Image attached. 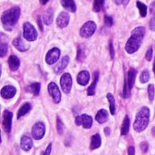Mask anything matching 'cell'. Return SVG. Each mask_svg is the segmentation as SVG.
I'll return each mask as SVG.
<instances>
[{
	"label": "cell",
	"instance_id": "836d02e7",
	"mask_svg": "<svg viewBox=\"0 0 155 155\" xmlns=\"http://www.w3.org/2000/svg\"><path fill=\"white\" fill-rule=\"evenodd\" d=\"M56 124H57L56 127H57V132H58V134H63V133H64V124H63L62 120H61L59 117H57Z\"/></svg>",
	"mask_w": 155,
	"mask_h": 155
},
{
	"label": "cell",
	"instance_id": "7dc6e473",
	"mask_svg": "<svg viewBox=\"0 0 155 155\" xmlns=\"http://www.w3.org/2000/svg\"><path fill=\"white\" fill-rule=\"evenodd\" d=\"M48 1H49V0H40V2H41V4H42V5H45V4H46Z\"/></svg>",
	"mask_w": 155,
	"mask_h": 155
},
{
	"label": "cell",
	"instance_id": "7bdbcfd3",
	"mask_svg": "<svg viewBox=\"0 0 155 155\" xmlns=\"http://www.w3.org/2000/svg\"><path fill=\"white\" fill-rule=\"evenodd\" d=\"M37 23H38V26H39V28H40V30H44V27H43V24H42V21H41V16L40 15H38L37 16Z\"/></svg>",
	"mask_w": 155,
	"mask_h": 155
},
{
	"label": "cell",
	"instance_id": "8d00e7d4",
	"mask_svg": "<svg viewBox=\"0 0 155 155\" xmlns=\"http://www.w3.org/2000/svg\"><path fill=\"white\" fill-rule=\"evenodd\" d=\"M104 23L107 26H112L113 24H114V20L112 18V16H109V15H105L104 17Z\"/></svg>",
	"mask_w": 155,
	"mask_h": 155
},
{
	"label": "cell",
	"instance_id": "5bb4252c",
	"mask_svg": "<svg viewBox=\"0 0 155 155\" xmlns=\"http://www.w3.org/2000/svg\"><path fill=\"white\" fill-rule=\"evenodd\" d=\"M20 146L25 152L31 150V148L33 147V141H32V139L29 136H27V135L22 136L21 142H20Z\"/></svg>",
	"mask_w": 155,
	"mask_h": 155
},
{
	"label": "cell",
	"instance_id": "ee69618b",
	"mask_svg": "<svg viewBox=\"0 0 155 155\" xmlns=\"http://www.w3.org/2000/svg\"><path fill=\"white\" fill-rule=\"evenodd\" d=\"M128 155H135V150H134V146L129 147V149H128Z\"/></svg>",
	"mask_w": 155,
	"mask_h": 155
},
{
	"label": "cell",
	"instance_id": "8992f818",
	"mask_svg": "<svg viewBox=\"0 0 155 155\" xmlns=\"http://www.w3.org/2000/svg\"><path fill=\"white\" fill-rule=\"evenodd\" d=\"M72 76L70 74L68 73H65L62 75L61 77V80H60V84H61V87L63 89V91L65 93V94H69L71 89H72V84H73V82H72Z\"/></svg>",
	"mask_w": 155,
	"mask_h": 155
},
{
	"label": "cell",
	"instance_id": "f35d334b",
	"mask_svg": "<svg viewBox=\"0 0 155 155\" xmlns=\"http://www.w3.org/2000/svg\"><path fill=\"white\" fill-rule=\"evenodd\" d=\"M140 147H141V150L143 151V153H146V152L148 151L149 145H148V143H147L146 142H143V143H141Z\"/></svg>",
	"mask_w": 155,
	"mask_h": 155
},
{
	"label": "cell",
	"instance_id": "9c48e42d",
	"mask_svg": "<svg viewBox=\"0 0 155 155\" xmlns=\"http://www.w3.org/2000/svg\"><path fill=\"white\" fill-rule=\"evenodd\" d=\"M48 93L52 96L53 101L55 104L60 103V101H61V93H60V91L58 89V86L54 83L52 82V83H50L48 84Z\"/></svg>",
	"mask_w": 155,
	"mask_h": 155
},
{
	"label": "cell",
	"instance_id": "4dcf8cb0",
	"mask_svg": "<svg viewBox=\"0 0 155 155\" xmlns=\"http://www.w3.org/2000/svg\"><path fill=\"white\" fill-rule=\"evenodd\" d=\"M85 52L86 51H85L84 46L81 45L79 47V49H78V53H77V59H78V61H83L84 59V57L86 55V53Z\"/></svg>",
	"mask_w": 155,
	"mask_h": 155
},
{
	"label": "cell",
	"instance_id": "e575fe53",
	"mask_svg": "<svg viewBox=\"0 0 155 155\" xmlns=\"http://www.w3.org/2000/svg\"><path fill=\"white\" fill-rule=\"evenodd\" d=\"M148 94H149V99L151 101L154 100V95H155V91H154V86L153 84H150L148 86Z\"/></svg>",
	"mask_w": 155,
	"mask_h": 155
},
{
	"label": "cell",
	"instance_id": "603a6c76",
	"mask_svg": "<svg viewBox=\"0 0 155 155\" xmlns=\"http://www.w3.org/2000/svg\"><path fill=\"white\" fill-rule=\"evenodd\" d=\"M136 74H137V72L134 68H131L129 70V72H128V80H127V82H128V85H129V87L131 89H132V87L134 84L135 78H136Z\"/></svg>",
	"mask_w": 155,
	"mask_h": 155
},
{
	"label": "cell",
	"instance_id": "b9f144b4",
	"mask_svg": "<svg viewBox=\"0 0 155 155\" xmlns=\"http://www.w3.org/2000/svg\"><path fill=\"white\" fill-rule=\"evenodd\" d=\"M109 50H110L111 57H112V58H114V46H113L112 42H111V43H110V45H109Z\"/></svg>",
	"mask_w": 155,
	"mask_h": 155
},
{
	"label": "cell",
	"instance_id": "30bf717a",
	"mask_svg": "<svg viewBox=\"0 0 155 155\" xmlns=\"http://www.w3.org/2000/svg\"><path fill=\"white\" fill-rule=\"evenodd\" d=\"M59 57H60V50L58 48L54 47L48 51V53L45 56V61L48 64H53L58 61Z\"/></svg>",
	"mask_w": 155,
	"mask_h": 155
},
{
	"label": "cell",
	"instance_id": "c3c4849f",
	"mask_svg": "<svg viewBox=\"0 0 155 155\" xmlns=\"http://www.w3.org/2000/svg\"><path fill=\"white\" fill-rule=\"evenodd\" d=\"M129 1H130V0H122V2H123L124 5H127V4L129 3Z\"/></svg>",
	"mask_w": 155,
	"mask_h": 155
},
{
	"label": "cell",
	"instance_id": "ab89813d",
	"mask_svg": "<svg viewBox=\"0 0 155 155\" xmlns=\"http://www.w3.org/2000/svg\"><path fill=\"white\" fill-rule=\"evenodd\" d=\"M51 151H52V144L50 143L48 146H47V148H46V150L45 151V152H43L41 155H50L51 154Z\"/></svg>",
	"mask_w": 155,
	"mask_h": 155
},
{
	"label": "cell",
	"instance_id": "60d3db41",
	"mask_svg": "<svg viewBox=\"0 0 155 155\" xmlns=\"http://www.w3.org/2000/svg\"><path fill=\"white\" fill-rule=\"evenodd\" d=\"M150 28L153 31H155V15L151 19V21H150Z\"/></svg>",
	"mask_w": 155,
	"mask_h": 155
},
{
	"label": "cell",
	"instance_id": "7c38bea8",
	"mask_svg": "<svg viewBox=\"0 0 155 155\" xmlns=\"http://www.w3.org/2000/svg\"><path fill=\"white\" fill-rule=\"evenodd\" d=\"M69 19H70V16H69V15H68L67 12H62V13H60V15H58V17L56 19L57 26L60 27V28L66 27L68 25Z\"/></svg>",
	"mask_w": 155,
	"mask_h": 155
},
{
	"label": "cell",
	"instance_id": "d6a6232c",
	"mask_svg": "<svg viewBox=\"0 0 155 155\" xmlns=\"http://www.w3.org/2000/svg\"><path fill=\"white\" fill-rule=\"evenodd\" d=\"M131 94V88L128 85V82L125 81L124 83V90H123V97L124 98H128Z\"/></svg>",
	"mask_w": 155,
	"mask_h": 155
},
{
	"label": "cell",
	"instance_id": "1f68e13d",
	"mask_svg": "<svg viewBox=\"0 0 155 155\" xmlns=\"http://www.w3.org/2000/svg\"><path fill=\"white\" fill-rule=\"evenodd\" d=\"M150 79V74H149V72L147 70H144L142 72L141 74V76H140V81L141 83L144 84V83H147Z\"/></svg>",
	"mask_w": 155,
	"mask_h": 155
},
{
	"label": "cell",
	"instance_id": "ffe728a7",
	"mask_svg": "<svg viewBox=\"0 0 155 155\" xmlns=\"http://www.w3.org/2000/svg\"><path fill=\"white\" fill-rule=\"evenodd\" d=\"M53 18H54V12H53V9L52 8H49L47 9L45 13H44V15H43V21L45 25H49L52 24L53 22Z\"/></svg>",
	"mask_w": 155,
	"mask_h": 155
},
{
	"label": "cell",
	"instance_id": "ba28073f",
	"mask_svg": "<svg viewBox=\"0 0 155 155\" xmlns=\"http://www.w3.org/2000/svg\"><path fill=\"white\" fill-rule=\"evenodd\" d=\"M45 133V126L43 123H37L33 126L32 135L35 140H40L44 137Z\"/></svg>",
	"mask_w": 155,
	"mask_h": 155
},
{
	"label": "cell",
	"instance_id": "5b68a950",
	"mask_svg": "<svg viewBox=\"0 0 155 155\" xmlns=\"http://www.w3.org/2000/svg\"><path fill=\"white\" fill-rule=\"evenodd\" d=\"M24 37L27 41H35L37 38V32L30 23H25L23 25Z\"/></svg>",
	"mask_w": 155,
	"mask_h": 155
},
{
	"label": "cell",
	"instance_id": "484cf974",
	"mask_svg": "<svg viewBox=\"0 0 155 155\" xmlns=\"http://www.w3.org/2000/svg\"><path fill=\"white\" fill-rule=\"evenodd\" d=\"M40 87H41V85L39 83H34L26 87V91L33 94L34 95H37L40 92Z\"/></svg>",
	"mask_w": 155,
	"mask_h": 155
},
{
	"label": "cell",
	"instance_id": "2e32d148",
	"mask_svg": "<svg viewBox=\"0 0 155 155\" xmlns=\"http://www.w3.org/2000/svg\"><path fill=\"white\" fill-rule=\"evenodd\" d=\"M13 45H14V46L18 50V51H20V52H25V51H26V50H28V45L22 40V38L21 37H16V38H15V40L13 41Z\"/></svg>",
	"mask_w": 155,
	"mask_h": 155
},
{
	"label": "cell",
	"instance_id": "d6986e66",
	"mask_svg": "<svg viewBox=\"0 0 155 155\" xmlns=\"http://www.w3.org/2000/svg\"><path fill=\"white\" fill-rule=\"evenodd\" d=\"M61 4L63 7H64L66 10L70 12H75L76 11V5L74 0H61Z\"/></svg>",
	"mask_w": 155,
	"mask_h": 155
},
{
	"label": "cell",
	"instance_id": "52a82bcc",
	"mask_svg": "<svg viewBox=\"0 0 155 155\" xmlns=\"http://www.w3.org/2000/svg\"><path fill=\"white\" fill-rule=\"evenodd\" d=\"M76 125H83L84 129H90L93 124V118L90 115L83 114L75 118Z\"/></svg>",
	"mask_w": 155,
	"mask_h": 155
},
{
	"label": "cell",
	"instance_id": "6da1fadb",
	"mask_svg": "<svg viewBox=\"0 0 155 155\" xmlns=\"http://www.w3.org/2000/svg\"><path fill=\"white\" fill-rule=\"evenodd\" d=\"M144 35H145V28L144 27H143V26L136 27L133 31L131 37L129 38V40L126 43L125 50L129 54L135 53L140 48V46L143 43Z\"/></svg>",
	"mask_w": 155,
	"mask_h": 155
},
{
	"label": "cell",
	"instance_id": "277c9868",
	"mask_svg": "<svg viewBox=\"0 0 155 155\" xmlns=\"http://www.w3.org/2000/svg\"><path fill=\"white\" fill-rule=\"evenodd\" d=\"M95 30H96L95 23L93 21H88L80 29V35H81V36H83L84 38H88L94 34Z\"/></svg>",
	"mask_w": 155,
	"mask_h": 155
},
{
	"label": "cell",
	"instance_id": "bcb514c9",
	"mask_svg": "<svg viewBox=\"0 0 155 155\" xmlns=\"http://www.w3.org/2000/svg\"><path fill=\"white\" fill-rule=\"evenodd\" d=\"M104 134H105L106 136H109V135H110V129H109L108 127H106V128L104 129Z\"/></svg>",
	"mask_w": 155,
	"mask_h": 155
},
{
	"label": "cell",
	"instance_id": "f6af8a7d",
	"mask_svg": "<svg viewBox=\"0 0 155 155\" xmlns=\"http://www.w3.org/2000/svg\"><path fill=\"white\" fill-rule=\"evenodd\" d=\"M150 10H151V13L155 15V1L153 2L151 5H150Z\"/></svg>",
	"mask_w": 155,
	"mask_h": 155
},
{
	"label": "cell",
	"instance_id": "ac0fdd59",
	"mask_svg": "<svg viewBox=\"0 0 155 155\" xmlns=\"http://www.w3.org/2000/svg\"><path fill=\"white\" fill-rule=\"evenodd\" d=\"M8 64H9L11 71H16L20 66V61L17 56L10 55L8 58Z\"/></svg>",
	"mask_w": 155,
	"mask_h": 155
},
{
	"label": "cell",
	"instance_id": "7402d4cb",
	"mask_svg": "<svg viewBox=\"0 0 155 155\" xmlns=\"http://www.w3.org/2000/svg\"><path fill=\"white\" fill-rule=\"evenodd\" d=\"M98 78H99V73L98 72H95L94 74V81H93V84L89 86V88L87 90V94L88 95H94L95 94V87H96V84H97V82H98Z\"/></svg>",
	"mask_w": 155,
	"mask_h": 155
},
{
	"label": "cell",
	"instance_id": "f907efd6",
	"mask_svg": "<svg viewBox=\"0 0 155 155\" xmlns=\"http://www.w3.org/2000/svg\"><path fill=\"white\" fill-rule=\"evenodd\" d=\"M153 71H154V74H155V60H154V63H153Z\"/></svg>",
	"mask_w": 155,
	"mask_h": 155
},
{
	"label": "cell",
	"instance_id": "e0dca14e",
	"mask_svg": "<svg viewBox=\"0 0 155 155\" xmlns=\"http://www.w3.org/2000/svg\"><path fill=\"white\" fill-rule=\"evenodd\" d=\"M90 80V74L87 71H82L77 75V82L81 85H86Z\"/></svg>",
	"mask_w": 155,
	"mask_h": 155
},
{
	"label": "cell",
	"instance_id": "d4e9b609",
	"mask_svg": "<svg viewBox=\"0 0 155 155\" xmlns=\"http://www.w3.org/2000/svg\"><path fill=\"white\" fill-rule=\"evenodd\" d=\"M129 129H130V119L129 117L126 115L124 119L123 124H122V128H121V134L122 135H126L129 133Z\"/></svg>",
	"mask_w": 155,
	"mask_h": 155
},
{
	"label": "cell",
	"instance_id": "8fae6325",
	"mask_svg": "<svg viewBox=\"0 0 155 155\" xmlns=\"http://www.w3.org/2000/svg\"><path fill=\"white\" fill-rule=\"evenodd\" d=\"M13 114L9 111H5L3 114V127L6 133H10L11 124H12Z\"/></svg>",
	"mask_w": 155,
	"mask_h": 155
},
{
	"label": "cell",
	"instance_id": "cb8c5ba5",
	"mask_svg": "<svg viewBox=\"0 0 155 155\" xmlns=\"http://www.w3.org/2000/svg\"><path fill=\"white\" fill-rule=\"evenodd\" d=\"M101 143H102V140H101V136L97 134H94L93 137H92V140H91V149L92 150H94V149H97L101 146Z\"/></svg>",
	"mask_w": 155,
	"mask_h": 155
},
{
	"label": "cell",
	"instance_id": "681fc988",
	"mask_svg": "<svg viewBox=\"0 0 155 155\" xmlns=\"http://www.w3.org/2000/svg\"><path fill=\"white\" fill-rule=\"evenodd\" d=\"M153 135H155V127L154 128H153Z\"/></svg>",
	"mask_w": 155,
	"mask_h": 155
},
{
	"label": "cell",
	"instance_id": "83f0119b",
	"mask_svg": "<svg viewBox=\"0 0 155 155\" xmlns=\"http://www.w3.org/2000/svg\"><path fill=\"white\" fill-rule=\"evenodd\" d=\"M107 99L109 101V104H110V111H111V114L114 115L115 114V101H114V98L112 94H107Z\"/></svg>",
	"mask_w": 155,
	"mask_h": 155
},
{
	"label": "cell",
	"instance_id": "9a60e30c",
	"mask_svg": "<svg viewBox=\"0 0 155 155\" xmlns=\"http://www.w3.org/2000/svg\"><path fill=\"white\" fill-rule=\"evenodd\" d=\"M68 63H69V57H68V56H64V57L58 62V64L55 65V67L54 68V73H55V74H60V73L67 66Z\"/></svg>",
	"mask_w": 155,
	"mask_h": 155
},
{
	"label": "cell",
	"instance_id": "4fadbf2b",
	"mask_svg": "<svg viewBox=\"0 0 155 155\" xmlns=\"http://www.w3.org/2000/svg\"><path fill=\"white\" fill-rule=\"evenodd\" d=\"M16 93V89L12 85L4 86L1 90V96L5 99H10L15 96Z\"/></svg>",
	"mask_w": 155,
	"mask_h": 155
},
{
	"label": "cell",
	"instance_id": "f1b7e54d",
	"mask_svg": "<svg viewBox=\"0 0 155 155\" xmlns=\"http://www.w3.org/2000/svg\"><path fill=\"white\" fill-rule=\"evenodd\" d=\"M136 5H137V7H138L139 11H140L141 15H142L143 17L146 16V15H147V6H146L143 3H142V2H140V1H138V2L136 3Z\"/></svg>",
	"mask_w": 155,
	"mask_h": 155
},
{
	"label": "cell",
	"instance_id": "7a4b0ae2",
	"mask_svg": "<svg viewBox=\"0 0 155 155\" xmlns=\"http://www.w3.org/2000/svg\"><path fill=\"white\" fill-rule=\"evenodd\" d=\"M20 16V8L17 6L12 7L6 11H5L2 14L1 21L5 29H11L12 26H14Z\"/></svg>",
	"mask_w": 155,
	"mask_h": 155
},
{
	"label": "cell",
	"instance_id": "d590c367",
	"mask_svg": "<svg viewBox=\"0 0 155 155\" xmlns=\"http://www.w3.org/2000/svg\"><path fill=\"white\" fill-rule=\"evenodd\" d=\"M6 53H7V45L2 43L1 45H0V56L4 57Z\"/></svg>",
	"mask_w": 155,
	"mask_h": 155
},
{
	"label": "cell",
	"instance_id": "f546056e",
	"mask_svg": "<svg viewBox=\"0 0 155 155\" xmlns=\"http://www.w3.org/2000/svg\"><path fill=\"white\" fill-rule=\"evenodd\" d=\"M104 5V0H94V12H99L102 10Z\"/></svg>",
	"mask_w": 155,
	"mask_h": 155
},
{
	"label": "cell",
	"instance_id": "3957f363",
	"mask_svg": "<svg viewBox=\"0 0 155 155\" xmlns=\"http://www.w3.org/2000/svg\"><path fill=\"white\" fill-rule=\"evenodd\" d=\"M150 120V110L147 107H143L136 115L134 128L136 132H143L146 129Z\"/></svg>",
	"mask_w": 155,
	"mask_h": 155
},
{
	"label": "cell",
	"instance_id": "74e56055",
	"mask_svg": "<svg viewBox=\"0 0 155 155\" xmlns=\"http://www.w3.org/2000/svg\"><path fill=\"white\" fill-rule=\"evenodd\" d=\"M153 47H150L148 49L147 53H146V55H145V58H146L147 61H151L152 60V58H153Z\"/></svg>",
	"mask_w": 155,
	"mask_h": 155
},
{
	"label": "cell",
	"instance_id": "44dd1931",
	"mask_svg": "<svg viewBox=\"0 0 155 155\" xmlns=\"http://www.w3.org/2000/svg\"><path fill=\"white\" fill-rule=\"evenodd\" d=\"M107 119H108V112H107L106 110H104V109L100 110V111L97 113L96 116H95V120H96L99 124H104V123H105V122L107 121Z\"/></svg>",
	"mask_w": 155,
	"mask_h": 155
},
{
	"label": "cell",
	"instance_id": "4316f807",
	"mask_svg": "<svg viewBox=\"0 0 155 155\" xmlns=\"http://www.w3.org/2000/svg\"><path fill=\"white\" fill-rule=\"evenodd\" d=\"M31 110V104L29 103H25L24 105H22L18 111V114H17V118H21L22 116L25 115L29 111Z\"/></svg>",
	"mask_w": 155,
	"mask_h": 155
}]
</instances>
